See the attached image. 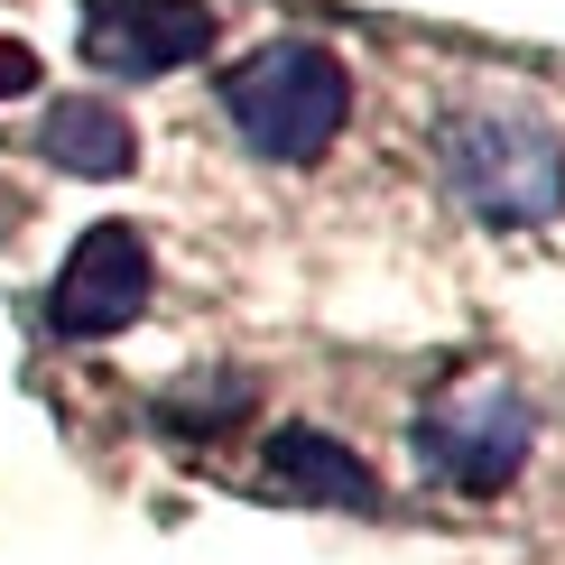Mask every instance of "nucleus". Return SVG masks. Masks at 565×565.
I'll return each mask as SVG.
<instances>
[{
    "label": "nucleus",
    "instance_id": "1",
    "mask_svg": "<svg viewBox=\"0 0 565 565\" xmlns=\"http://www.w3.org/2000/svg\"><path fill=\"white\" fill-rule=\"evenodd\" d=\"M436 177L491 232H537L565 214V130L520 93H473L436 121Z\"/></svg>",
    "mask_w": 565,
    "mask_h": 565
},
{
    "label": "nucleus",
    "instance_id": "2",
    "mask_svg": "<svg viewBox=\"0 0 565 565\" xmlns=\"http://www.w3.org/2000/svg\"><path fill=\"white\" fill-rule=\"evenodd\" d=\"M223 130L260 168H316L352 130V65L324 38H260L223 65Z\"/></svg>",
    "mask_w": 565,
    "mask_h": 565
},
{
    "label": "nucleus",
    "instance_id": "3",
    "mask_svg": "<svg viewBox=\"0 0 565 565\" xmlns=\"http://www.w3.org/2000/svg\"><path fill=\"white\" fill-rule=\"evenodd\" d=\"M408 455H417V473H427L436 491L491 501V491H510L529 473L537 408H529L520 381H501V371H463V381H445L427 408L408 417Z\"/></svg>",
    "mask_w": 565,
    "mask_h": 565
},
{
    "label": "nucleus",
    "instance_id": "4",
    "mask_svg": "<svg viewBox=\"0 0 565 565\" xmlns=\"http://www.w3.org/2000/svg\"><path fill=\"white\" fill-rule=\"evenodd\" d=\"M158 297V260H149V232L130 223H93L75 232V250L46 278V334L56 343H111L149 316Z\"/></svg>",
    "mask_w": 565,
    "mask_h": 565
},
{
    "label": "nucleus",
    "instance_id": "5",
    "mask_svg": "<svg viewBox=\"0 0 565 565\" xmlns=\"http://www.w3.org/2000/svg\"><path fill=\"white\" fill-rule=\"evenodd\" d=\"M214 0H84L75 56L103 84H168L214 56Z\"/></svg>",
    "mask_w": 565,
    "mask_h": 565
},
{
    "label": "nucleus",
    "instance_id": "6",
    "mask_svg": "<svg viewBox=\"0 0 565 565\" xmlns=\"http://www.w3.org/2000/svg\"><path fill=\"white\" fill-rule=\"evenodd\" d=\"M260 482L278 501H306V510H381V482H371V463L352 455L343 436L324 427H269V455H260Z\"/></svg>",
    "mask_w": 565,
    "mask_h": 565
},
{
    "label": "nucleus",
    "instance_id": "7",
    "mask_svg": "<svg viewBox=\"0 0 565 565\" xmlns=\"http://www.w3.org/2000/svg\"><path fill=\"white\" fill-rule=\"evenodd\" d=\"M38 158L56 177H84V185H111L139 168V130L121 103H103V93H56V103L38 111Z\"/></svg>",
    "mask_w": 565,
    "mask_h": 565
},
{
    "label": "nucleus",
    "instance_id": "8",
    "mask_svg": "<svg viewBox=\"0 0 565 565\" xmlns=\"http://www.w3.org/2000/svg\"><path fill=\"white\" fill-rule=\"evenodd\" d=\"M250 408H260L250 371H214V381H204V371H185V381L158 398V427H168V436H232Z\"/></svg>",
    "mask_w": 565,
    "mask_h": 565
},
{
    "label": "nucleus",
    "instance_id": "9",
    "mask_svg": "<svg viewBox=\"0 0 565 565\" xmlns=\"http://www.w3.org/2000/svg\"><path fill=\"white\" fill-rule=\"evenodd\" d=\"M19 93H38V46L0 38V103H19Z\"/></svg>",
    "mask_w": 565,
    "mask_h": 565
}]
</instances>
